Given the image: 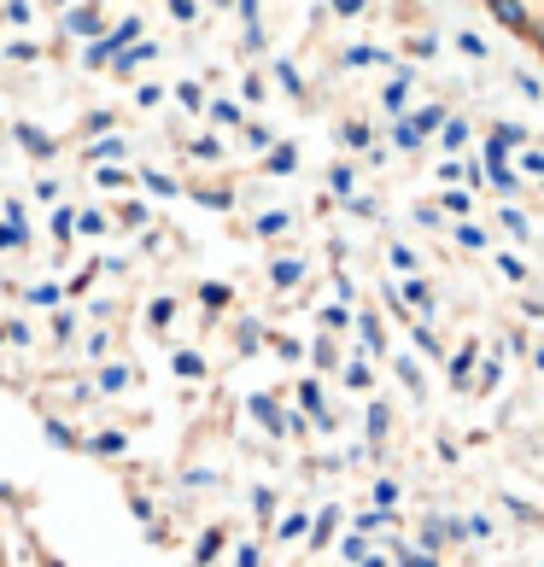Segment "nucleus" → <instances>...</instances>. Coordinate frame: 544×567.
Listing matches in <instances>:
<instances>
[{"mask_svg": "<svg viewBox=\"0 0 544 567\" xmlns=\"http://www.w3.org/2000/svg\"><path fill=\"white\" fill-rule=\"evenodd\" d=\"M0 567H12V550H7V533H0Z\"/></svg>", "mask_w": 544, "mask_h": 567, "instance_id": "f257e3e1", "label": "nucleus"}]
</instances>
